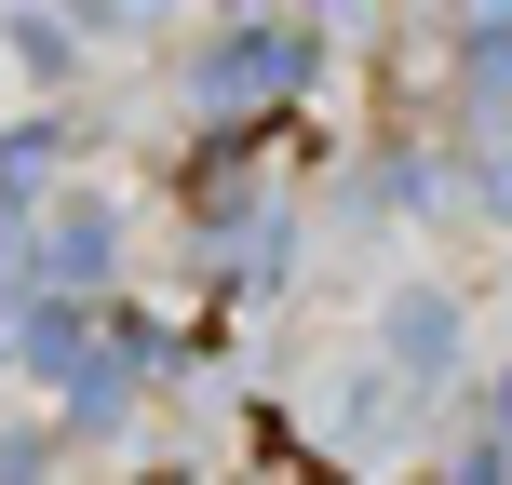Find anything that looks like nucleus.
Listing matches in <instances>:
<instances>
[{"mask_svg":"<svg viewBox=\"0 0 512 485\" xmlns=\"http://www.w3.org/2000/svg\"><path fill=\"white\" fill-rule=\"evenodd\" d=\"M243 485H324V472H297L283 445H256V472H243Z\"/></svg>","mask_w":512,"mask_h":485,"instance_id":"2","label":"nucleus"},{"mask_svg":"<svg viewBox=\"0 0 512 485\" xmlns=\"http://www.w3.org/2000/svg\"><path fill=\"white\" fill-rule=\"evenodd\" d=\"M283 81H297V41H283V27H243L230 54L189 68V95H203V108H256V95H283Z\"/></svg>","mask_w":512,"mask_h":485,"instance_id":"1","label":"nucleus"}]
</instances>
